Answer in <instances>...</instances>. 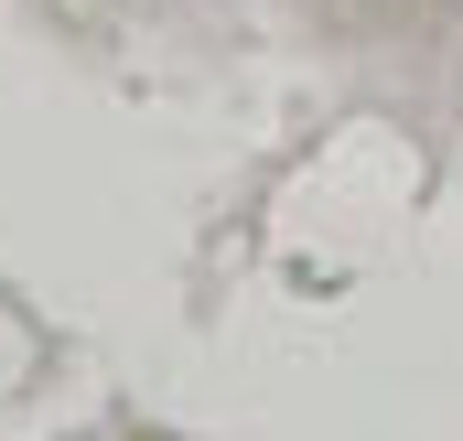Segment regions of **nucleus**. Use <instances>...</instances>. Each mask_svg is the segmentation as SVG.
<instances>
[]
</instances>
